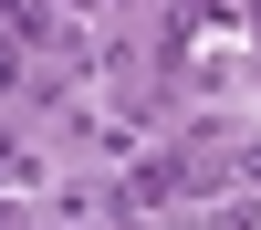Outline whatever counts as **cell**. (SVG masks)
<instances>
[{"instance_id": "6da1fadb", "label": "cell", "mask_w": 261, "mask_h": 230, "mask_svg": "<svg viewBox=\"0 0 261 230\" xmlns=\"http://www.w3.org/2000/svg\"><path fill=\"white\" fill-rule=\"evenodd\" d=\"M209 230H261V188L230 178V188H220V209H209Z\"/></svg>"}, {"instance_id": "3957f363", "label": "cell", "mask_w": 261, "mask_h": 230, "mask_svg": "<svg viewBox=\"0 0 261 230\" xmlns=\"http://www.w3.org/2000/svg\"><path fill=\"white\" fill-rule=\"evenodd\" d=\"M230 32H241V53L261 63V0H230Z\"/></svg>"}, {"instance_id": "277c9868", "label": "cell", "mask_w": 261, "mask_h": 230, "mask_svg": "<svg viewBox=\"0 0 261 230\" xmlns=\"http://www.w3.org/2000/svg\"><path fill=\"white\" fill-rule=\"evenodd\" d=\"M230 178H241V188H261V125H251L241 146H230Z\"/></svg>"}, {"instance_id": "7a4b0ae2", "label": "cell", "mask_w": 261, "mask_h": 230, "mask_svg": "<svg viewBox=\"0 0 261 230\" xmlns=\"http://www.w3.org/2000/svg\"><path fill=\"white\" fill-rule=\"evenodd\" d=\"M11 94H32V42L0 32V105H11Z\"/></svg>"}]
</instances>
